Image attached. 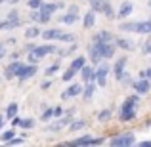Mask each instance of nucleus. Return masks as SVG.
I'll list each match as a JSON object with an SVG mask.
<instances>
[{"instance_id":"obj_46","label":"nucleus","mask_w":151,"mask_h":147,"mask_svg":"<svg viewBox=\"0 0 151 147\" xmlns=\"http://www.w3.org/2000/svg\"><path fill=\"white\" fill-rule=\"evenodd\" d=\"M61 115H63V107H54V117L55 118H59V117H61Z\"/></svg>"},{"instance_id":"obj_42","label":"nucleus","mask_w":151,"mask_h":147,"mask_svg":"<svg viewBox=\"0 0 151 147\" xmlns=\"http://www.w3.org/2000/svg\"><path fill=\"white\" fill-rule=\"evenodd\" d=\"M142 52H144L145 55H151V40L144 42V46H142Z\"/></svg>"},{"instance_id":"obj_52","label":"nucleus","mask_w":151,"mask_h":147,"mask_svg":"<svg viewBox=\"0 0 151 147\" xmlns=\"http://www.w3.org/2000/svg\"><path fill=\"white\" fill-rule=\"evenodd\" d=\"M10 57H12V59H19V52H12Z\"/></svg>"},{"instance_id":"obj_45","label":"nucleus","mask_w":151,"mask_h":147,"mask_svg":"<svg viewBox=\"0 0 151 147\" xmlns=\"http://www.w3.org/2000/svg\"><path fill=\"white\" fill-rule=\"evenodd\" d=\"M27 59H29V63H35V65H37V63L40 61V59H38L37 55L33 54V52H29V54H27Z\"/></svg>"},{"instance_id":"obj_50","label":"nucleus","mask_w":151,"mask_h":147,"mask_svg":"<svg viewBox=\"0 0 151 147\" xmlns=\"http://www.w3.org/2000/svg\"><path fill=\"white\" fill-rule=\"evenodd\" d=\"M4 124H6V115H0V132H2Z\"/></svg>"},{"instance_id":"obj_55","label":"nucleus","mask_w":151,"mask_h":147,"mask_svg":"<svg viewBox=\"0 0 151 147\" xmlns=\"http://www.w3.org/2000/svg\"><path fill=\"white\" fill-rule=\"evenodd\" d=\"M8 2H10V4H17L19 0H8Z\"/></svg>"},{"instance_id":"obj_33","label":"nucleus","mask_w":151,"mask_h":147,"mask_svg":"<svg viewBox=\"0 0 151 147\" xmlns=\"http://www.w3.org/2000/svg\"><path fill=\"white\" fill-rule=\"evenodd\" d=\"M19 128H23V130L35 128V120H33V118H21V122H19Z\"/></svg>"},{"instance_id":"obj_58","label":"nucleus","mask_w":151,"mask_h":147,"mask_svg":"<svg viewBox=\"0 0 151 147\" xmlns=\"http://www.w3.org/2000/svg\"><path fill=\"white\" fill-rule=\"evenodd\" d=\"M147 37H149V40H151V34H147Z\"/></svg>"},{"instance_id":"obj_57","label":"nucleus","mask_w":151,"mask_h":147,"mask_svg":"<svg viewBox=\"0 0 151 147\" xmlns=\"http://www.w3.org/2000/svg\"><path fill=\"white\" fill-rule=\"evenodd\" d=\"M147 6H149V8H151V0H149V2H147Z\"/></svg>"},{"instance_id":"obj_34","label":"nucleus","mask_w":151,"mask_h":147,"mask_svg":"<svg viewBox=\"0 0 151 147\" xmlns=\"http://www.w3.org/2000/svg\"><path fill=\"white\" fill-rule=\"evenodd\" d=\"M111 118V109H101L100 113H98V120L100 122H107Z\"/></svg>"},{"instance_id":"obj_15","label":"nucleus","mask_w":151,"mask_h":147,"mask_svg":"<svg viewBox=\"0 0 151 147\" xmlns=\"http://www.w3.org/2000/svg\"><path fill=\"white\" fill-rule=\"evenodd\" d=\"M94 44H96V42H94ZM100 48H101L103 59H113L115 52H117V44H115V40H111V42H101Z\"/></svg>"},{"instance_id":"obj_4","label":"nucleus","mask_w":151,"mask_h":147,"mask_svg":"<svg viewBox=\"0 0 151 147\" xmlns=\"http://www.w3.org/2000/svg\"><path fill=\"white\" fill-rule=\"evenodd\" d=\"M136 136L132 132H121L117 136H113L109 140V145L111 147H130V145H136Z\"/></svg>"},{"instance_id":"obj_16","label":"nucleus","mask_w":151,"mask_h":147,"mask_svg":"<svg viewBox=\"0 0 151 147\" xmlns=\"http://www.w3.org/2000/svg\"><path fill=\"white\" fill-rule=\"evenodd\" d=\"M78 75H81V78L84 82H90V80H96V69H94L92 65H88L86 63L84 67H82L81 71H78Z\"/></svg>"},{"instance_id":"obj_59","label":"nucleus","mask_w":151,"mask_h":147,"mask_svg":"<svg viewBox=\"0 0 151 147\" xmlns=\"http://www.w3.org/2000/svg\"><path fill=\"white\" fill-rule=\"evenodd\" d=\"M0 82H2V77H0Z\"/></svg>"},{"instance_id":"obj_14","label":"nucleus","mask_w":151,"mask_h":147,"mask_svg":"<svg viewBox=\"0 0 151 147\" xmlns=\"http://www.w3.org/2000/svg\"><path fill=\"white\" fill-rule=\"evenodd\" d=\"M82 90H84V86H82V84L73 82V84H69V88H67L65 92H61V99H69V98L82 96Z\"/></svg>"},{"instance_id":"obj_22","label":"nucleus","mask_w":151,"mask_h":147,"mask_svg":"<svg viewBox=\"0 0 151 147\" xmlns=\"http://www.w3.org/2000/svg\"><path fill=\"white\" fill-rule=\"evenodd\" d=\"M115 44H117V48L126 50V52H132V50H134V42L130 40V38H122V37H119V38H115Z\"/></svg>"},{"instance_id":"obj_30","label":"nucleus","mask_w":151,"mask_h":147,"mask_svg":"<svg viewBox=\"0 0 151 147\" xmlns=\"http://www.w3.org/2000/svg\"><path fill=\"white\" fill-rule=\"evenodd\" d=\"M17 109H19V105H17V103H10V105L6 107V111H4L6 118H14L15 115H17Z\"/></svg>"},{"instance_id":"obj_11","label":"nucleus","mask_w":151,"mask_h":147,"mask_svg":"<svg viewBox=\"0 0 151 147\" xmlns=\"http://www.w3.org/2000/svg\"><path fill=\"white\" fill-rule=\"evenodd\" d=\"M21 65H23V63L19 61V59H12V63H8L6 69H4V78H6V80L15 78V77H17V71L21 69Z\"/></svg>"},{"instance_id":"obj_31","label":"nucleus","mask_w":151,"mask_h":147,"mask_svg":"<svg viewBox=\"0 0 151 147\" xmlns=\"http://www.w3.org/2000/svg\"><path fill=\"white\" fill-rule=\"evenodd\" d=\"M12 138H15V130H4V132H0V141L2 143H8V141L12 140Z\"/></svg>"},{"instance_id":"obj_27","label":"nucleus","mask_w":151,"mask_h":147,"mask_svg":"<svg viewBox=\"0 0 151 147\" xmlns=\"http://www.w3.org/2000/svg\"><path fill=\"white\" fill-rule=\"evenodd\" d=\"M77 75H78V71H75L73 67H67V71L61 75V80H63V82H71L75 77H77Z\"/></svg>"},{"instance_id":"obj_7","label":"nucleus","mask_w":151,"mask_h":147,"mask_svg":"<svg viewBox=\"0 0 151 147\" xmlns=\"http://www.w3.org/2000/svg\"><path fill=\"white\" fill-rule=\"evenodd\" d=\"M38 73V67L35 65V63H23L21 65V69L17 71V80L19 82H25V80H29V78H33L35 75Z\"/></svg>"},{"instance_id":"obj_28","label":"nucleus","mask_w":151,"mask_h":147,"mask_svg":"<svg viewBox=\"0 0 151 147\" xmlns=\"http://www.w3.org/2000/svg\"><path fill=\"white\" fill-rule=\"evenodd\" d=\"M86 126V120H82V118H73V122L69 124V130L71 132H77V130H82Z\"/></svg>"},{"instance_id":"obj_32","label":"nucleus","mask_w":151,"mask_h":147,"mask_svg":"<svg viewBox=\"0 0 151 147\" xmlns=\"http://www.w3.org/2000/svg\"><path fill=\"white\" fill-rule=\"evenodd\" d=\"M52 118H54V109L46 105V107H44V111H42V115H40V120L48 122V120H52Z\"/></svg>"},{"instance_id":"obj_26","label":"nucleus","mask_w":151,"mask_h":147,"mask_svg":"<svg viewBox=\"0 0 151 147\" xmlns=\"http://www.w3.org/2000/svg\"><path fill=\"white\" fill-rule=\"evenodd\" d=\"M88 4L96 14H103V8H105L107 0H88Z\"/></svg>"},{"instance_id":"obj_53","label":"nucleus","mask_w":151,"mask_h":147,"mask_svg":"<svg viewBox=\"0 0 151 147\" xmlns=\"http://www.w3.org/2000/svg\"><path fill=\"white\" fill-rule=\"evenodd\" d=\"M6 44H10V46H14V44H15V38H8V40H6Z\"/></svg>"},{"instance_id":"obj_38","label":"nucleus","mask_w":151,"mask_h":147,"mask_svg":"<svg viewBox=\"0 0 151 147\" xmlns=\"http://www.w3.org/2000/svg\"><path fill=\"white\" fill-rule=\"evenodd\" d=\"M29 19H31L33 23H40V10H31Z\"/></svg>"},{"instance_id":"obj_43","label":"nucleus","mask_w":151,"mask_h":147,"mask_svg":"<svg viewBox=\"0 0 151 147\" xmlns=\"http://www.w3.org/2000/svg\"><path fill=\"white\" fill-rule=\"evenodd\" d=\"M50 88H52V80H50V78H46V80L40 82V90H44V92H46V90H50Z\"/></svg>"},{"instance_id":"obj_8","label":"nucleus","mask_w":151,"mask_h":147,"mask_svg":"<svg viewBox=\"0 0 151 147\" xmlns=\"http://www.w3.org/2000/svg\"><path fill=\"white\" fill-rule=\"evenodd\" d=\"M109 65H107L105 61H101L100 65L96 67V82H98V86L100 88H103V86L107 84V75H109Z\"/></svg>"},{"instance_id":"obj_18","label":"nucleus","mask_w":151,"mask_h":147,"mask_svg":"<svg viewBox=\"0 0 151 147\" xmlns=\"http://www.w3.org/2000/svg\"><path fill=\"white\" fill-rule=\"evenodd\" d=\"M98 90V82L96 80H90L84 84V90H82V98L86 99V101H90V99L94 98V92Z\"/></svg>"},{"instance_id":"obj_44","label":"nucleus","mask_w":151,"mask_h":147,"mask_svg":"<svg viewBox=\"0 0 151 147\" xmlns=\"http://www.w3.org/2000/svg\"><path fill=\"white\" fill-rule=\"evenodd\" d=\"M138 78H149V80H151V67H149V69H145V71H140Z\"/></svg>"},{"instance_id":"obj_13","label":"nucleus","mask_w":151,"mask_h":147,"mask_svg":"<svg viewBox=\"0 0 151 147\" xmlns=\"http://www.w3.org/2000/svg\"><path fill=\"white\" fill-rule=\"evenodd\" d=\"M88 59L94 63V65H100V63L103 61V54H101V48L100 44H90L88 46Z\"/></svg>"},{"instance_id":"obj_56","label":"nucleus","mask_w":151,"mask_h":147,"mask_svg":"<svg viewBox=\"0 0 151 147\" xmlns=\"http://www.w3.org/2000/svg\"><path fill=\"white\" fill-rule=\"evenodd\" d=\"M145 126H151V118H149V120H147V122H145Z\"/></svg>"},{"instance_id":"obj_1","label":"nucleus","mask_w":151,"mask_h":147,"mask_svg":"<svg viewBox=\"0 0 151 147\" xmlns=\"http://www.w3.org/2000/svg\"><path fill=\"white\" fill-rule=\"evenodd\" d=\"M140 103V94H132L130 98L124 99L119 111V120L121 122H130L136 118V105Z\"/></svg>"},{"instance_id":"obj_60","label":"nucleus","mask_w":151,"mask_h":147,"mask_svg":"<svg viewBox=\"0 0 151 147\" xmlns=\"http://www.w3.org/2000/svg\"><path fill=\"white\" fill-rule=\"evenodd\" d=\"M86 2H88V0H86Z\"/></svg>"},{"instance_id":"obj_9","label":"nucleus","mask_w":151,"mask_h":147,"mask_svg":"<svg viewBox=\"0 0 151 147\" xmlns=\"http://www.w3.org/2000/svg\"><path fill=\"white\" fill-rule=\"evenodd\" d=\"M58 46L55 44H37L35 46V50H33V54L37 55L38 59H42V57H46V55H50V54H58Z\"/></svg>"},{"instance_id":"obj_24","label":"nucleus","mask_w":151,"mask_h":147,"mask_svg":"<svg viewBox=\"0 0 151 147\" xmlns=\"http://www.w3.org/2000/svg\"><path fill=\"white\" fill-rule=\"evenodd\" d=\"M86 59H88V57H84V55H77V57L71 59V65L69 67H73L75 71H81L82 67L86 65Z\"/></svg>"},{"instance_id":"obj_37","label":"nucleus","mask_w":151,"mask_h":147,"mask_svg":"<svg viewBox=\"0 0 151 147\" xmlns=\"http://www.w3.org/2000/svg\"><path fill=\"white\" fill-rule=\"evenodd\" d=\"M42 4H44L42 0H29V2H27V6H29L31 10H40Z\"/></svg>"},{"instance_id":"obj_3","label":"nucleus","mask_w":151,"mask_h":147,"mask_svg":"<svg viewBox=\"0 0 151 147\" xmlns=\"http://www.w3.org/2000/svg\"><path fill=\"white\" fill-rule=\"evenodd\" d=\"M42 38H44L46 42H65V44H71V42H75V34L73 33H63L61 29H44L40 34Z\"/></svg>"},{"instance_id":"obj_23","label":"nucleus","mask_w":151,"mask_h":147,"mask_svg":"<svg viewBox=\"0 0 151 147\" xmlns=\"http://www.w3.org/2000/svg\"><path fill=\"white\" fill-rule=\"evenodd\" d=\"M42 34V29L38 25H33V27H29V29H25V38L27 40H35L37 37H40Z\"/></svg>"},{"instance_id":"obj_19","label":"nucleus","mask_w":151,"mask_h":147,"mask_svg":"<svg viewBox=\"0 0 151 147\" xmlns=\"http://www.w3.org/2000/svg\"><path fill=\"white\" fill-rule=\"evenodd\" d=\"M94 25H96V11L90 8L84 14V17H82V27H84V29H92Z\"/></svg>"},{"instance_id":"obj_29","label":"nucleus","mask_w":151,"mask_h":147,"mask_svg":"<svg viewBox=\"0 0 151 147\" xmlns=\"http://www.w3.org/2000/svg\"><path fill=\"white\" fill-rule=\"evenodd\" d=\"M59 10V4L58 2H52V4H42V8H40V11H44V14H55V11Z\"/></svg>"},{"instance_id":"obj_25","label":"nucleus","mask_w":151,"mask_h":147,"mask_svg":"<svg viewBox=\"0 0 151 147\" xmlns=\"http://www.w3.org/2000/svg\"><path fill=\"white\" fill-rule=\"evenodd\" d=\"M21 25V19L19 21H10V19H4L0 21V31H12V29H17Z\"/></svg>"},{"instance_id":"obj_54","label":"nucleus","mask_w":151,"mask_h":147,"mask_svg":"<svg viewBox=\"0 0 151 147\" xmlns=\"http://www.w3.org/2000/svg\"><path fill=\"white\" fill-rule=\"evenodd\" d=\"M4 57H6V50L0 48V59H4Z\"/></svg>"},{"instance_id":"obj_39","label":"nucleus","mask_w":151,"mask_h":147,"mask_svg":"<svg viewBox=\"0 0 151 147\" xmlns=\"http://www.w3.org/2000/svg\"><path fill=\"white\" fill-rule=\"evenodd\" d=\"M121 82H122V84H126V86H132V84H134V78L130 77V73H126V71H124V75H122Z\"/></svg>"},{"instance_id":"obj_35","label":"nucleus","mask_w":151,"mask_h":147,"mask_svg":"<svg viewBox=\"0 0 151 147\" xmlns=\"http://www.w3.org/2000/svg\"><path fill=\"white\" fill-rule=\"evenodd\" d=\"M75 50H77V44H75V42H71L69 48H65V50H58V54L61 55V57H67V55H71Z\"/></svg>"},{"instance_id":"obj_10","label":"nucleus","mask_w":151,"mask_h":147,"mask_svg":"<svg viewBox=\"0 0 151 147\" xmlns=\"http://www.w3.org/2000/svg\"><path fill=\"white\" fill-rule=\"evenodd\" d=\"M126 63H128V57H126V55L119 57L117 61L113 63L111 71H113V75H115V78H117V80H121V78H122V75H124V71H126Z\"/></svg>"},{"instance_id":"obj_6","label":"nucleus","mask_w":151,"mask_h":147,"mask_svg":"<svg viewBox=\"0 0 151 147\" xmlns=\"http://www.w3.org/2000/svg\"><path fill=\"white\" fill-rule=\"evenodd\" d=\"M73 115H75V109H69L65 117L61 115L58 122H54V124L48 126V130H50V132H59V130H63V128H69V124L73 122Z\"/></svg>"},{"instance_id":"obj_5","label":"nucleus","mask_w":151,"mask_h":147,"mask_svg":"<svg viewBox=\"0 0 151 147\" xmlns=\"http://www.w3.org/2000/svg\"><path fill=\"white\" fill-rule=\"evenodd\" d=\"M105 138H94L92 134H84V136H78V138H75L73 141H69L67 145H101V143H105Z\"/></svg>"},{"instance_id":"obj_12","label":"nucleus","mask_w":151,"mask_h":147,"mask_svg":"<svg viewBox=\"0 0 151 147\" xmlns=\"http://www.w3.org/2000/svg\"><path fill=\"white\" fill-rule=\"evenodd\" d=\"M132 90L136 94H140V96H145V94L151 90V80L149 78H136L132 84Z\"/></svg>"},{"instance_id":"obj_21","label":"nucleus","mask_w":151,"mask_h":147,"mask_svg":"<svg viewBox=\"0 0 151 147\" xmlns=\"http://www.w3.org/2000/svg\"><path fill=\"white\" fill-rule=\"evenodd\" d=\"M59 23H63V25H73V23L78 21V14H71V11H67V14H61L58 17Z\"/></svg>"},{"instance_id":"obj_48","label":"nucleus","mask_w":151,"mask_h":147,"mask_svg":"<svg viewBox=\"0 0 151 147\" xmlns=\"http://www.w3.org/2000/svg\"><path fill=\"white\" fill-rule=\"evenodd\" d=\"M19 122H21V117H19V115H15V117L12 118V126H19Z\"/></svg>"},{"instance_id":"obj_20","label":"nucleus","mask_w":151,"mask_h":147,"mask_svg":"<svg viewBox=\"0 0 151 147\" xmlns=\"http://www.w3.org/2000/svg\"><path fill=\"white\" fill-rule=\"evenodd\" d=\"M111 40H115V37L109 33V31H100V33H96V34H94V38H92V42H96V44L111 42Z\"/></svg>"},{"instance_id":"obj_47","label":"nucleus","mask_w":151,"mask_h":147,"mask_svg":"<svg viewBox=\"0 0 151 147\" xmlns=\"http://www.w3.org/2000/svg\"><path fill=\"white\" fill-rule=\"evenodd\" d=\"M67 11H71V14H78V6H77V4H71V6L67 8Z\"/></svg>"},{"instance_id":"obj_51","label":"nucleus","mask_w":151,"mask_h":147,"mask_svg":"<svg viewBox=\"0 0 151 147\" xmlns=\"http://www.w3.org/2000/svg\"><path fill=\"white\" fill-rule=\"evenodd\" d=\"M140 147H151V140H145V141H140V143H136Z\"/></svg>"},{"instance_id":"obj_40","label":"nucleus","mask_w":151,"mask_h":147,"mask_svg":"<svg viewBox=\"0 0 151 147\" xmlns=\"http://www.w3.org/2000/svg\"><path fill=\"white\" fill-rule=\"evenodd\" d=\"M6 19H10V21H19V11L17 10H10Z\"/></svg>"},{"instance_id":"obj_49","label":"nucleus","mask_w":151,"mask_h":147,"mask_svg":"<svg viewBox=\"0 0 151 147\" xmlns=\"http://www.w3.org/2000/svg\"><path fill=\"white\" fill-rule=\"evenodd\" d=\"M35 46H37L35 42H33V44H25V48H23V52H27V54H29V52H33V50H35Z\"/></svg>"},{"instance_id":"obj_41","label":"nucleus","mask_w":151,"mask_h":147,"mask_svg":"<svg viewBox=\"0 0 151 147\" xmlns=\"http://www.w3.org/2000/svg\"><path fill=\"white\" fill-rule=\"evenodd\" d=\"M23 141H25V138H23V136H21V138H12V140L8 141L6 145H21Z\"/></svg>"},{"instance_id":"obj_2","label":"nucleus","mask_w":151,"mask_h":147,"mask_svg":"<svg viewBox=\"0 0 151 147\" xmlns=\"http://www.w3.org/2000/svg\"><path fill=\"white\" fill-rule=\"evenodd\" d=\"M119 29L124 33H136V34H151V19L144 21H122Z\"/></svg>"},{"instance_id":"obj_36","label":"nucleus","mask_w":151,"mask_h":147,"mask_svg":"<svg viewBox=\"0 0 151 147\" xmlns=\"http://www.w3.org/2000/svg\"><path fill=\"white\" fill-rule=\"evenodd\" d=\"M59 67H61V65H59V61H55V63H54V65H50V67H46V71H44V75H46V77H50V75H55V73H58V71H59Z\"/></svg>"},{"instance_id":"obj_17","label":"nucleus","mask_w":151,"mask_h":147,"mask_svg":"<svg viewBox=\"0 0 151 147\" xmlns=\"http://www.w3.org/2000/svg\"><path fill=\"white\" fill-rule=\"evenodd\" d=\"M132 11H134V4L130 2V0H124V2L121 4V8L117 10V17L119 19H124V17H128Z\"/></svg>"}]
</instances>
